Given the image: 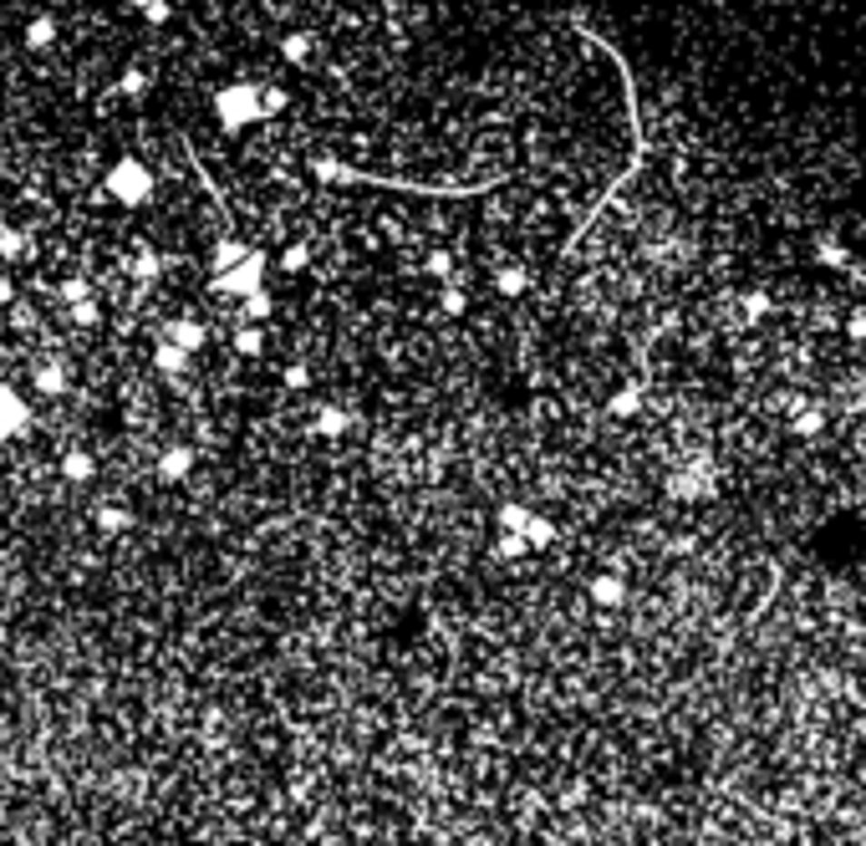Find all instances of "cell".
<instances>
[{
	"instance_id": "cell-22",
	"label": "cell",
	"mask_w": 866,
	"mask_h": 846,
	"mask_svg": "<svg viewBox=\"0 0 866 846\" xmlns=\"http://www.w3.org/2000/svg\"><path fill=\"white\" fill-rule=\"evenodd\" d=\"M525 540H531V551H551V546H556V520H551V515H535Z\"/></svg>"
},
{
	"instance_id": "cell-36",
	"label": "cell",
	"mask_w": 866,
	"mask_h": 846,
	"mask_svg": "<svg viewBox=\"0 0 866 846\" xmlns=\"http://www.w3.org/2000/svg\"><path fill=\"white\" fill-rule=\"evenodd\" d=\"M11 327H15V332H31V327H36V311H31V301H11Z\"/></svg>"
},
{
	"instance_id": "cell-11",
	"label": "cell",
	"mask_w": 866,
	"mask_h": 846,
	"mask_svg": "<svg viewBox=\"0 0 866 846\" xmlns=\"http://www.w3.org/2000/svg\"><path fill=\"white\" fill-rule=\"evenodd\" d=\"M531 520H535V510L525 500H504L500 510H494V530H515V536H525Z\"/></svg>"
},
{
	"instance_id": "cell-8",
	"label": "cell",
	"mask_w": 866,
	"mask_h": 846,
	"mask_svg": "<svg viewBox=\"0 0 866 846\" xmlns=\"http://www.w3.org/2000/svg\"><path fill=\"white\" fill-rule=\"evenodd\" d=\"M815 266H826V270H856V266H851V250H846V240H841V235H815Z\"/></svg>"
},
{
	"instance_id": "cell-5",
	"label": "cell",
	"mask_w": 866,
	"mask_h": 846,
	"mask_svg": "<svg viewBox=\"0 0 866 846\" xmlns=\"http://www.w3.org/2000/svg\"><path fill=\"white\" fill-rule=\"evenodd\" d=\"M26 423H31V408H26V398L15 393L11 383H0V438H15V434H26Z\"/></svg>"
},
{
	"instance_id": "cell-26",
	"label": "cell",
	"mask_w": 866,
	"mask_h": 846,
	"mask_svg": "<svg viewBox=\"0 0 866 846\" xmlns=\"http://www.w3.org/2000/svg\"><path fill=\"white\" fill-rule=\"evenodd\" d=\"M128 526H133V515L123 510V505H97V530H107V536H123Z\"/></svg>"
},
{
	"instance_id": "cell-16",
	"label": "cell",
	"mask_w": 866,
	"mask_h": 846,
	"mask_svg": "<svg viewBox=\"0 0 866 846\" xmlns=\"http://www.w3.org/2000/svg\"><path fill=\"white\" fill-rule=\"evenodd\" d=\"M494 291L500 296H525L531 291V270L525 266H500L494 270Z\"/></svg>"
},
{
	"instance_id": "cell-25",
	"label": "cell",
	"mask_w": 866,
	"mask_h": 846,
	"mask_svg": "<svg viewBox=\"0 0 866 846\" xmlns=\"http://www.w3.org/2000/svg\"><path fill=\"white\" fill-rule=\"evenodd\" d=\"M234 352H240V358H260V352H265V332H260L255 321H245V327L234 332Z\"/></svg>"
},
{
	"instance_id": "cell-32",
	"label": "cell",
	"mask_w": 866,
	"mask_h": 846,
	"mask_svg": "<svg viewBox=\"0 0 866 846\" xmlns=\"http://www.w3.org/2000/svg\"><path fill=\"white\" fill-rule=\"evenodd\" d=\"M158 270H164V260H158L154 250H138V260H133V276H138V281H154Z\"/></svg>"
},
{
	"instance_id": "cell-37",
	"label": "cell",
	"mask_w": 866,
	"mask_h": 846,
	"mask_svg": "<svg viewBox=\"0 0 866 846\" xmlns=\"http://www.w3.org/2000/svg\"><path fill=\"white\" fill-rule=\"evenodd\" d=\"M117 92H128V97H143V92H148V77H143L138 66H128V72H123V82H117Z\"/></svg>"
},
{
	"instance_id": "cell-23",
	"label": "cell",
	"mask_w": 866,
	"mask_h": 846,
	"mask_svg": "<svg viewBox=\"0 0 866 846\" xmlns=\"http://www.w3.org/2000/svg\"><path fill=\"white\" fill-rule=\"evenodd\" d=\"M494 556H500V561H520V556H531V540L515 536V530H500V536H494Z\"/></svg>"
},
{
	"instance_id": "cell-29",
	"label": "cell",
	"mask_w": 866,
	"mask_h": 846,
	"mask_svg": "<svg viewBox=\"0 0 866 846\" xmlns=\"http://www.w3.org/2000/svg\"><path fill=\"white\" fill-rule=\"evenodd\" d=\"M423 276H433V281H453V256H449V250H428V256H423Z\"/></svg>"
},
{
	"instance_id": "cell-10",
	"label": "cell",
	"mask_w": 866,
	"mask_h": 846,
	"mask_svg": "<svg viewBox=\"0 0 866 846\" xmlns=\"http://www.w3.org/2000/svg\"><path fill=\"white\" fill-rule=\"evenodd\" d=\"M189 358H194V352H184L179 342H168V337H158V347H154V368H158V372H168V378H179V372H189Z\"/></svg>"
},
{
	"instance_id": "cell-39",
	"label": "cell",
	"mask_w": 866,
	"mask_h": 846,
	"mask_svg": "<svg viewBox=\"0 0 866 846\" xmlns=\"http://www.w3.org/2000/svg\"><path fill=\"white\" fill-rule=\"evenodd\" d=\"M62 301H87V281H66L62 286Z\"/></svg>"
},
{
	"instance_id": "cell-17",
	"label": "cell",
	"mask_w": 866,
	"mask_h": 846,
	"mask_svg": "<svg viewBox=\"0 0 866 846\" xmlns=\"http://www.w3.org/2000/svg\"><path fill=\"white\" fill-rule=\"evenodd\" d=\"M439 311H443V317H464V311H469V291H464L459 276L439 286Z\"/></svg>"
},
{
	"instance_id": "cell-35",
	"label": "cell",
	"mask_w": 866,
	"mask_h": 846,
	"mask_svg": "<svg viewBox=\"0 0 866 846\" xmlns=\"http://www.w3.org/2000/svg\"><path fill=\"white\" fill-rule=\"evenodd\" d=\"M841 327H846V337H851V342H866V307H851Z\"/></svg>"
},
{
	"instance_id": "cell-33",
	"label": "cell",
	"mask_w": 866,
	"mask_h": 846,
	"mask_svg": "<svg viewBox=\"0 0 866 846\" xmlns=\"http://www.w3.org/2000/svg\"><path fill=\"white\" fill-rule=\"evenodd\" d=\"M72 321H77V327H97V321H103V311H97V301H72Z\"/></svg>"
},
{
	"instance_id": "cell-30",
	"label": "cell",
	"mask_w": 866,
	"mask_h": 846,
	"mask_svg": "<svg viewBox=\"0 0 866 846\" xmlns=\"http://www.w3.org/2000/svg\"><path fill=\"white\" fill-rule=\"evenodd\" d=\"M62 475L72 479V485H87V479H92V459H87L82 449H72V454L62 459Z\"/></svg>"
},
{
	"instance_id": "cell-12",
	"label": "cell",
	"mask_w": 866,
	"mask_h": 846,
	"mask_svg": "<svg viewBox=\"0 0 866 846\" xmlns=\"http://www.w3.org/2000/svg\"><path fill=\"white\" fill-rule=\"evenodd\" d=\"M642 403H647L642 383H622L617 393L607 398V413H617V418H637V413H642Z\"/></svg>"
},
{
	"instance_id": "cell-2",
	"label": "cell",
	"mask_w": 866,
	"mask_h": 846,
	"mask_svg": "<svg viewBox=\"0 0 866 846\" xmlns=\"http://www.w3.org/2000/svg\"><path fill=\"white\" fill-rule=\"evenodd\" d=\"M107 199L113 205H123V209H138V205H148L154 199V168L148 164H138L133 154H123L113 168H107Z\"/></svg>"
},
{
	"instance_id": "cell-31",
	"label": "cell",
	"mask_w": 866,
	"mask_h": 846,
	"mask_svg": "<svg viewBox=\"0 0 866 846\" xmlns=\"http://www.w3.org/2000/svg\"><path fill=\"white\" fill-rule=\"evenodd\" d=\"M311 266V250L306 245H285L281 250V270H291V276H296V270H306Z\"/></svg>"
},
{
	"instance_id": "cell-41",
	"label": "cell",
	"mask_w": 866,
	"mask_h": 846,
	"mask_svg": "<svg viewBox=\"0 0 866 846\" xmlns=\"http://www.w3.org/2000/svg\"><path fill=\"white\" fill-rule=\"evenodd\" d=\"M658 332H662V337L678 332V311H662V317H658Z\"/></svg>"
},
{
	"instance_id": "cell-20",
	"label": "cell",
	"mask_w": 866,
	"mask_h": 846,
	"mask_svg": "<svg viewBox=\"0 0 866 846\" xmlns=\"http://www.w3.org/2000/svg\"><path fill=\"white\" fill-rule=\"evenodd\" d=\"M311 174H316L322 184H357L363 179V174H352V168L336 164V158H311Z\"/></svg>"
},
{
	"instance_id": "cell-42",
	"label": "cell",
	"mask_w": 866,
	"mask_h": 846,
	"mask_svg": "<svg viewBox=\"0 0 866 846\" xmlns=\"http://www.w3.org/2000/svg\"><path fill=\"white\" fill-rule=\"evenodd\" d=\"M11 301H15V286H11V281H0V307H11Z\"/></svg>"
},
{
	"instance_id": "cell-40",
	"label": "cell",
	"mask_w": 866,
	"mask_h": 846,
	"mask_svg": "<svg viewBox=\"0 0 866 846\" xmlns=\"http://www.w3.org/2000/svg\"><path fill=\"white\" fill-rule=\"evenodd\" d=\"M148 21H154V26H164V21H168V0H158V5H148Z\"/></svg>"
},
{
	"instance_id": "cell-15",
	"label": "cell",
	"mask_w": 866,
	"mask_h": 846,
	"mask_svg": "<svg viewBox=\"0 0 866 846\" xmlns=\"http://www.w3.org/2000/svg\"><path fill=\"white\" fill-rule=\"evenodd\" d=\"M250 250H255V245H245V240H234V235H224V240L214 245V260H209V276H214V270H230V266H240V260H245Z\"/></svg>"
},
{
	"instance_id": "cell-34",
	"label": "cell",
	"mask_w": 866,
	"mask_h": 846,
	"mask_svg": "<svg viewBox=\"0 0 866 846\" xmlns=\"http://www.w3.org/2000/svg\"><path fill=\"white\" fill-rule=\"evenodd\" d=\"M285 87H260V107H265V117H275V113H285Z\"/></svg>"
},
{
	"instance_id": "cell-18",
	"label": "cell",
	"mask_w": 866,
	"mask_h": 846,
	"mask_svg": "<svg viewBox=\"0 0 866 846\" xmlns=\"http://www.w3.org/2000/svg\"><path fill=\"white\" fill-rule=\"evenodd\" d=\"M311 46H316V36H306V31H291V36L281 41V56L291 66H311Z\"/></svg>"
},
{
	"instance_id": "cell-28",
	"label": "cell",
	"mask_w": 866,
	"mask_h": 846,
	"mask_svg": "<svg viewBox=\"0 0 866 846\" xmlns=\"http://www.w3.org/2000/svg\"><path fill=\"white\" fill-rule=\"evenodd\" d=\"M0 256H5V260L31 256V240H26L21 230H11V225H0Z\"/></svg>"
},
{
	"instance_id": "cell-21",
	"label": "cell",
	"mask_w": 866,
	"mask_h": 846,
	"mask_svg": "<svg viewBox=\"0 0 866 846\" xmlns=\"http://www.w3.org/2000/svg\"><path fill=\"white\" fill-rule=\"evenodd\" d=\"M52 41H56V15H36V21L26 26V46L31 52H46Z\"/></svg>"
},
{
	"instance_id": "cell-13",
	"label": "cell",
	"mask_w": 866,
	"mask_h": 846,
	"mask_svg": "<svg viewBox=\"0 0 866 846\" xmlns=\"http://www.w3.org/2000/svg\"><path fill=\"white\" fill-rule=\"evenodd\" d=\"M770 311H775L770 291H744V296H739V327H760Z\"/></svg>"
},
{
	"instance_id": "cell-38",
	"label": "cell",
	"mask_w": 866,
	"mask_h": 846,
	"mask_svg": "<svg viewBox=\"0 0 866 846\" xmlns=\"http://www.w3.org/2000/svg\"><path fill=\"white\" fill-rule=\"evenodd\" d=\"M281 383H285V388H296V393H301V388H311V368H306V362H291V368L281 372Z\"/></svg>"
},
{
	"instance_id": "cell-24",
	"label": "cell",
	"mask_w": 866,
	"mask_h": 846,
	"mask_svg": "<svg viewBox=\"0 0 866 846\" xmlns=\"http://www.w3.org/2000/svg\"><path fill=\"white\" fill-rule=\"evenodd\" d=\"M240 307H245V321H255V327H260V321L275 317V296H271V291H250Z\"/></svg>"
},
{
	"instance_id": "cell-4",
	"label": "cell",
	"mask_w": 866,
	"mask_h": 846,
	"mask_svg": "<svg viewBox=\"0 0 866 846\" xmlns=\"http://www.w3.org/2000/svg\"><path fill=\"white\" fill-rule=\"evenodd\" d=\"M265 270H271V256L265 250H250L240 266H230V270H214L209 276V291L214 296H234V301H245L250 291H265Z\"/></svg>"
},
{
	"instance_id": "cell-7",
	"label": "cell",
	"mask_w": 866,
	"mask_h": 846,
	"mask_svg": "<svg viewBox=\"0 0 866 846\" xmlns=\"http://www.w3.org/2000/svg\"><path fill=\"white\" fill-rule=\"evenodd\" d=\"M189 469H194V449L189 444H174V449L158 454V479H168V485L189 479Z\"/></svg>"
},
{
	"instance_id": "cell-14",
	"label": "cell",
	"mask_w": 866,
	"mask_h": 846,
	"mask_svg": "<svg viewBox=\"0 0 866 846\" xmlns=\"http://www.w3.org/2000/svg\"><path fill=\"white\" fill-rule=\"evenodd\" d=\"M164 337H168V342H179L184 352H199V347L209 342V337H204V327H199V321H189V317L168 321V327H164Z\"/></svg>"
},
{
	"instance_id": "cell-3",
	"label": "cell",
	"mask_w": 866,
	"mask_h": 846,
	"mask_svg": "<svg viewBox=\"0 0 866 846\" xmlns=\"http://www.w3.org/2000/svg\"><path fill=\"white\" fill-rule=\"evenodd\" d=\"M662 489H668L672 500H683V505L713 500V495H719V464H713L709 454H693V459H683L668 479H662Z\"/></svg>"
},
{
	"instance_id": "cell-19",
	"label": "cell",
	"mask_w": 866,
	"mask_h": 846,
	"mask_svg": "<svg viewBox=\"0 0 866 846\" xmlns=\"http://www.w3.org/2000/svg\"><path fill=\"white\" fill-rule=\"evenodd\" d=\"M821 428H826V413L811 408V403H805L801 413H790V434H795V438H815Z\"/></svg>"
},
{
	"instance_id": "cell-27",
	"label": "cell",
	"mask_w": 866,
	"mask_h": 846,
	"mask_svg": "<svg viewBox=\"0 0 866 846\" xmlns=\"http://www.w3.org/2000/svg\"><path fill=\"white\" fill-rule=\"evenodd\" d=\"M31 383H36V388H41V393H46V398H56V393H66V372H62V368H52V362H41V368H36V378H31Z\"/></svg>"
},
{
	"instance_id": "cell-43",
	"label": "cell",
	"mask_w": 866,
	"mask_h": 846,
	"mask_svg": "<svg viewBox=\"0 0 866 846\" xmlns=\"http://www.w3.org/2000/svg\"><path fill=\"white\" fill-rule=\"evenodd\" d=\"M148 5H158V0H133V11H143V15H148Z\"/></svg>"
},
{
	"instance_id": "cell-1",
	"label": "cell",
	"mask_w": 866,
	"mask_h": 846,
	"mask_svg": "<svg viewBox=\"0 0 866 846\" xmlns=\"http://www.w3.org/2000/svg\"><path fill=\"white\" fill-rule=\"evenodd\" d=\"M214 123L224 133H245L255 123H265V107H260V87L250 82H230V87L214 92Z\"/></svg>"
},
{
	"instance_id": "cell-6",
	"label": "cell",
	"mask_w": 866,
	"mask_h": 846,
	"mask_svg": "<svg viewBox=\"0 0 866 846\" xmlns=\"http://www.w3.org/2000/svg\"><path fill=\"white\" fill-rule=\"evenodd\" d=\"M586 597H592L596 607H622L627 602V581H622L617 571H596V577L586 581Z\"/></svg>"
},
{
	"instance_id": "cell-9",
	"label": "cell",
	"mask_w": 866,
	"mask_h": 846,
	"mask_svg": "<svg viewBox=\"0 0 866 846\" xmlns=\"http://www.w3.org/2000/svg\"><path fill=\"white\" fill-rule=\"evenodd\" d=\"M352 423H357V413L332 408V403H326V408H316V418H311V434H316V438H342Z\"/></svg>"
}]
</instances>
